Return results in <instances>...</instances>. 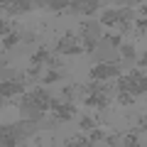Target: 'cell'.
<instances>
[{
	"label": "cell",
	"mask_w": 147,
	"mask_h": 147,
	"mask_svg": "<svg viewBox=\"0 0 147 147\" xmlns=\"http://www.w3.org/2000/svg\"><path fill=\"white\" fill-rule=\"evenodd\" d=\"M20 39H22V37H20V32H12V34H7V37H3V52H7V49H10V47H15V44L17 42H20Z\"/></svg>",
	"instance_id": "7c38bea8"
},
{
	"label": "cell",
	"mask_w": 147,
	"mask_h": 147,
	"mask_svg": "<svg viewBox=\"0 0 147 147\" xmlns=\"http://www.w3.org/2000/svg\"><path fill=\"white\" fill-rule=\"evenodd\" d=\"M20 145V137L15 132V125H3L0 130V147H17Z\"/></svg>",
	"instance_id": "ba28073f"
},
{
	"label": "cell",
	"mask_w": 147,
	"mask_h": 147,
	"mask_svg": "<svg viewBox=\"0 0 147 147\" xmlns=\"http://www.w3.org/2000/svg\"><path fill=\"white\" fill-rule=\"evenodd\" d=\"M135 17V10L132 7H115V10H105L100 15V25H118L120 32H127L130 30V22Z\"/></svg>",
	"instance_id": "7a4b0ae2"
},
{
	"label": "cell",
	"mask_w": 147,
	"mask_h": 147,
	"mask_svg": "<svg viewBox=\"0 0 147 147\" xmlns=\"http://www.w3.org/2000/svg\"><path fill=\"white\" fill-rule=\"evenodd\" d=\"M135 27H137V34H142V30H147V17H140L135 22Z\"/></svg>",
	"instance_id": "44dd1931"
},
{
	"label": "cell",
	"mask_w": 147,
	"mask_h": 147,
	"mask_svg": "<svg viewBox=\"0 0 147 147\" xmlns=\"http://www.w3.org/2000/svg\"><path fill=\"white\" fill-rule=\"evenodd\" d=\"M79 127H81V130H86V132H91V130H96V120H93V118H81Z\"/></svg>",
	"instance_id": "2e32d148"
},
{
	"label": "cell",
	"mask_w": 147,
	"mask_h": 147,
	"mask_svg": "<svg viewBox=\"0 0 147 147\" xmlns=\"http://www.w3.org/2000/svg\"><path fill=\"white\" fill-rule=\"evenodd\" d=\"M49 59H52V49H49V47H39V49L30 57V66L42 69V64H49Z\"/></svg>",
	"instance_id": "9c48e42d"
},
{
	"label": "cell",
	"mask_w": 147,
	"mask_h": 147,
	"mask_svg": "<svg viewBox=\"0 0 147 147\" xmlns=\"http://www.w3.org/2000/svg\"><path fill=\"white\" fill-rule=\"evenodd\" d=\"M108 103H110V96L108 93H88V96H84V105H86V108L103 110V108H108Z\"/></svg>",
	"instance_id": "52a82bcc"
},
{
	"label": "cell",
	"mask_w": 147,
	"mask_h": 147,
	"mask_svg": "<svg viewBox=\"0 0 147 147\" xmlns=\"http://www.w3.org/2000/svg\"><path fill=\"white\" fill-rule=\"evenodd\" d=\"M76 142H79V147H93V142H91L88 137H81V135L76 137Z\"/></svg>",
	"instance_id": "7402d4cb"
},
{
	"label": "cell",
	"mask_w": 147,
	"mask_h": 147,
	"mask_svg": "<svg viewBox=\"0 0 147 147\" xmlns=\"http://www.w3.org/2000/svg\"><path fill=\"white\" fill-rule=\"evenodd\" d=\"M88 140H91V142H98V140H105V135H103V132H100V130H91Z\"/></svg>",
	"instance_id": "ffe728a7"
},
{
	"label": "cell",
	"mask_w": 147,
	"mask_h": 147,
	"mask_svg": "<svg viewBox=\"0 0 147 147\" xmlns=\"http://www.w3.org/2000/svg\"><path fill=\"white\" fill-rule=\"evenodd\" d=\"M123 64L120 61H100L91 69V81H108L113 76H120Z\"/></svg>",
	"instance_id": "277c9868"
},
{
	"label": "cell",
	"mask_w": 147,
	"mask_h": 147,
	"mask_svg": "<svg viewBox=\"0 0 147 147\" xmlns=\"http://www.w3.org/2000/svg\"><path fill=\"white\" fill-rule=\"evenodd\" d=\"M137 147H145V145H137Z\"/></svg>",
	"instance_id": "f1b7e54d"
},
{
	"label": "cell",
	"mask_w": 147,
	"mask_h": 147,
	"mask_svg": "<svg viewBox=\"0 0 147 147\" xmlns=\"http://www.w3.org/2000/svg\"><path fill=\"white\" fill-rule=\"evenodd\" d=\"M118 100H120V105H132V103H135V96H130V93H118Z\"/></svg>",
	"instance_id": "d6986e66"
},
{
	"label": "cell",
	"mask_w": 147,
	"mask_h": 147,
	"mask_svg": "<svg viewBox=\"0 0 147 147\" xmlns=\"http://www.w3.org/2000/svg\"><path fill=\"white\" fill-rule=\"evenodd\" d=\"M27 84H25V76H17V79H12V81H3L0 84V93H3V98H12V96H20V93H27Z\"/></svg>",
	"instance_id": "8992f818"
},
{
	"label": "cell",
	"mask_w": 147,
	"mask_h": 147,
	"mask_svg": "<svg viewBox=\"0 0 147 147\" xmlns=\"http://www.w3.org/2000/svg\"><path fill=\"white\" fill-rule=\"evenodd\" d=\"M47 66H54V69H61V61H59L57 57H52V59H49V64H47Z\"/></svg>",
	"instance_id": "d4e9b609"
},
{
	"label": "cell",
	"mask_w": 147,
	"mask_h": 147,
	"mask_svg": "<svg viewBox=\"0 0 147 147\" xmlns=\"http://www.w3.org/2000/svg\"><path fill=\"white\" fill-rule=\"evenodd\" d=\"M115 145H118V137L115 135H110V137L105 135V147H115Z\"/></svg>",
	"instance_id": "603a6c76"
},
{
	"label": "cell",
	"mask_w": 147,
	"mask_h": 147,
	"mask_svg": "<svg viewBox=\"0 0 147 147\" xmlns=\"http://www.w3.org/2000/svg\"><path fill=\"white\" fill-rule=\"evenodd\" d=\"M142 66H147V52L142 54L140 59H137V69H142Z\"/></svg>",
	"instance_id": "484cf974"
},
{
	"label": "cell",
	"mask_w": 147,
	"mask_h": 147,
	"mask_svg": "<svg viewBox=\"0 0 147 147\" xmlns=\"http://www.w3.org/2000/svg\"><path fill=\"white\" fill-rule=\"evenodd\" d=\"M74 115H76V108H74V103L54 98V100H52V120H49V127L59 125V123H69Z\"/></svg>",
	"instance_id": "3957f363"
},
{
	"label": "cell",
	"mask_w": 147,
	"mask_h": 147,
	"mask_svg": "<svg viewBox=\"0 0 147 147\" xmlns=\"http://www.w3.org/2000/svg\"><path fill=\"white\" fill-rule=\"evenodd\" d=\"M44 7L54 12H61V10H69V0H57V3H44Z\"/></svg>",
	"instance_id": "4fadbf2b"
},
{
	"label": "cell",
	"mask_w": 147,
	"mask_h": 147,
	"mask_svg": "<svg viewBox=\"0 0 147 147\" xmlns=\"http://www.w3.org/2000/svg\"><path fill=\"white\" fill-rule=\"evenodd\" d=\"M103 42L113 44V47H118V49L123 47V39H120V34H103Z\"/></svg>",
	"instance_id": "9a60e30c"
},
{
	"label": "cell",
	"mask_w": 147,
	"mask_h": 147,
	"mask_svg": "<svg viewBox=\"0 0 147 147\" xmlns=\"http://www.w3.org/2000/svg\"><path fill=\"white\" fill-rule=\"evenodd\" d=\"M123 142H125V147H137L140 142H137V132L132 130V132H127L125 137H123Z\"/></svg>",
	"instance_id": "ac0fdd59"
},
{
	"label": "cell",
	"mask_w": 147,
	"mask_h": 147,
	"mask_svg": "<svg viewBox=\"0 0 147 147\" xmlns=\"http://www.w3.org/2000/svg\"><path fill=\"white\" fill-rule=\"evenodd\" d=\"M140 84H142V91H145V93H147V74H145V76H142V81H140Z\"/></svg>",
	"instance_id": "4316f807"
},
{
	"label": "cell",
	"mask_w": 147,
	"mask_h": 147,
	"mask_svg": "<svg viewBox=\"0 0 147 147\" xmlns=\"http://www.w3.org/2000/svg\"><path fill=\"white\" fill-rule=\"evenodd\" d=\"M64 79V71H57V69H52V71H47L42 76V84L44 86H49V84H57V81H61Z\"/></svg>",
	"instance_id": "8fae6325"
},
{
	"label": "cell",
	"mask_w": 147,
	"mask_h": 147,
	"mask_svg": "<svg viewBox=\"0 0 147 147\" xmlns=\"http://www.w3.org/2000/svg\"><path fill=\"white\" fill-rule=\"evenodd\" d=\"M120 54H123L125 59H135V57H137V52H135L132 44H123V47H120Z\"/></svg>",
	"instance_id": "e0dca14e"
},
{
	"label": "cell",
	"mask_w": 147,
	"mask_h": 147,
	"mask_svg": "<svg viewBox=\"0 0 147 147\" xmlns=\"http://www.w3.org/2000/svg\"><path fill=\"white\" fill-rule=\"evenodd\" d=\"M135 132H147V118H142V120H140V125L135 127Z\"/></svg>",
	"instance_id": "cb8c5ba5"
},
{
	"label": "cell",
	"mask_w": 147,
	"mask_h": 147,
	"mask_svg": "<svg viewBox=\"0 0 147 147\" xmlns=\"http://www.w3.org/2000/svg\"><path fill=\"white\" fill-rule=\"evenodd\" d=\"M140 12H142V15H145V17H147V3H142V7H140Z\"/></svg>",
	"instance_id": "83f0119b"
},
{
	"label": "cell",
	"mask_w": 147,
	"mask_h": 147,
	"mask_svg": "<svg viewBox=\"0 0 147 147\" xmlns=\"http://www.w3.org/2000/svg\"><path fill=\"white\" fill-rule=\"evenodd\" d=\"M76 39L79 37L76 34H64V37H59L57 39V44H54V52L57 54H84V47L81 44H76Z\"/></svg>",
	"instance_id": "5b68a950"
},
{
	"label": "cell",
	"mask_w": 147,
	"mask_h": 147,
	"mask_svg": "<svg viewBox=\"0 0 147 147\" xmlns=\"http://www.w3.org/2000/svg\"><path fill=\"white\" fill-rule=\"evenodd\" d=\"M37 3H30V0H22V3H5L3 10H7L10 15H22V12H30Z\"/></svg>",
	"instance_id": "30bf717a"
},
{
	"label": "cell",
	"mask_w": 147,
	"mask_h": 147,
	"mask_svg": "<svg viewBox=\"0 0 147 147\" xmlns=\"http://www.w3.org/2000/svg\"><path fill=\"white\" fill-rule=\"evenodd\" d=\"M52 96H49L47 88H32L30 93H22L20 98V110L25 120H34L39 123L47 113H52Z\"/></svg>",
	"instance_id": "6da1fadb"
},
{
	"label": "cell",
	"mask_w": 147,
	"mask_h": 147,
	"mask_svg": "<svg viewBox=\"0 0 147 147\" xmlns=\"http://www.w3.org/2000/svg\"><path fill=\"white\" fill-rule=\"evenodd\" d=\"M79 91H81V86H66V88H61V96H64V100H69V103H71L74 96L79 93Z\"/></svg>",
	"instance_id": "5bb4252c"
}]
</instances>
